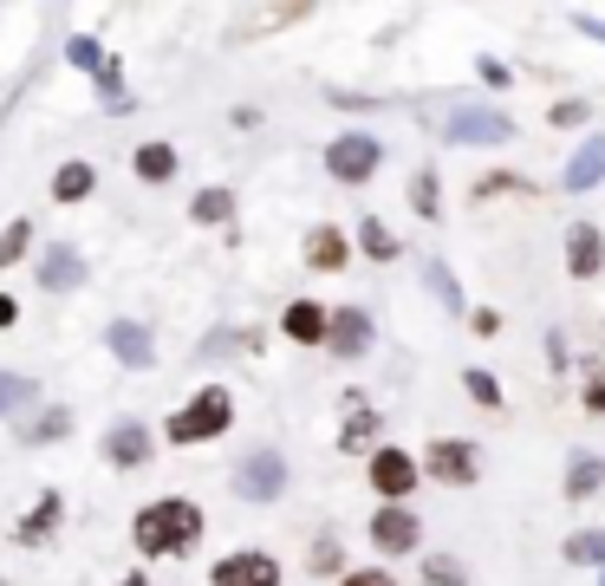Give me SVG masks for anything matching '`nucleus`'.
I'll return each mask as SVG.
<instances>
[{
    "label": "nucleus",
    "mask_w": 605,
    "mask_h": 586,
    "mask_svg": "<svg viewBox=\"0 0 605 586\" xmlns=\"http://www.w3.org/2000/svg\"><path fill=\"white\" fill-rule=\"evenodd\" d=\"M326 567H338V541H320L313 547V574H326Z\"/></svg>",
    "instance_id": "35"
},
{
    "label": "nucleus",
    "mask_w": 605,
    "mask_h": 586,
    "mask_svg": "<svg viewBox=\"0 0 605 586\" xmlns=\"http://www.w3.org/2000/svg\"><path fill=\"white\" fill-rule=\"evenodd\" d=\"M228 209H235V196H228V189H202V196H196V221H228Z\"/></svg>",
    "instance_id": "31"
},
{
    "label": "nucleus",
    "mask_w": 605,
    "mask_h": 586,
    "mask_svg": "<svg viewBox=\"0 0 605 586\" xmlns=\"http://www.w3.org/2000/svg\"><path fill=\"white\" fill-rule=\"evenodd\" d=\"M599 586H605V580H599Z\"/></svg>",
    "instance_id": "40"
},
{
    "label": "nucleus",
    "mask_w": 605,
    "mask_h": 586,
    "mask_svg": "<svg viewBox=\"0 0 605 586\" xmlns=\"http://www.w3.org/2000/svg\"><path fill=\"white\" fill-rule=\"evenodd\" d=\"M605 176V138H593V144L573 150V163H566V189H593Z\"/></svg>",
    "instance_id": "17"
},
{
    "label": "nucleus",
    "mask_w": 605,
    "mask_h": 586,
    "mask_svg": "<svg viewBox=\"0 0 605 586\" xmlns=\"http://www.w3.org/2000/svg\"><path fill=\"white\" fill-rule=\"evenodd\" d=\"M423 580H430V586H469V574H463V561H456V554H436V561L423 567Z\"/></svg>",
    "instance_id": "29"
},
{
    "label": "nucleus",
    "mask_w": 605,
    "mask_h": 586,
    "mask_svg": "<svg viewBox=\"0 0 605 586\" xmlns=\"http://www.w3.org/2000/svg\"><path fill=\"white\" fill-rule=\"evenodd\" d=\"M450 138H456V144H508L515 124H508L501 111H488V105H456V111H450Z\"/></svg>",
    "instance_id": "7"
},
{
    "label": "nucleus",
    "mask_w": 605,
    "mask_h": 586,
    "mask_svg": "<svg viewBox=\"0 0 605 586\" xmlns=\"http://www.w3.org/2000/svg\"><path fill=\"white\" fill-rule=\"evenodd\" d=\"M417 541H423V521L403 509V502H391V509L371 514V547H378V554H410Z\"/></svg>",
    "instance_id": "8"
},
{
    "label": "nucleus",
    "mask_w": 605,
    "mask_h": 586,
    "mask_svg": "<svg viewBox=\"0 0 605 586\" xmlns=\"http://www.w3.org/2000/svg\"><path fill=\"white\" fill-rule=\"evenodd\" d=\"M60 509H66V502H60V489H46V496H40V509H33L26 521H20V528H13V541H20V547H40V541L53 534Z\"/></svg>",
    "instance_id": "16"
},
{
    "label": "nucleus",
    "mask_w": 605,
    "mask_h": 586,
    "mask_svg": "<svg viewBox=\"0 0 605 586\" xmlns=\"http://www.w3.org/2000/svg\"><path fill=\"white\" fill-rule=\"evenodd\" d=\"M91 183H98V176H91V163H60L53 196H60V203H85V196H91Z\"/></svg>",
    "instance_id": "22"
},
{
    "label": "nucleus",
    "mask_w": 605,
    "mask_h": 586,
    "mask_svg": "<svg viewBox=\"0 0 605 586\" xmlns=\"http://www.w3.org/2000/svg\"><path fill=\"white\" fill-rule=\"evenodd\" d=\"M105 339H111V352H118V359H125L131 371H150V366H156L150 326H137V319H111V333H105Z\"/></svg>",
    "instance_id": "13"
},
{
    "label": "nucleus",
    "mask_w": 605,
    "mask_h": 586,
    "mask_svg": "<svg viewBox=\"0 0 605 586\" xmlns=\"http://www.w3.org/2000/svg\"><path fill=\"white\" fill-rule=\"evenodd\" d=\"M202 541V509L183 502V496H163L137 514V547L143 554H190Z\"/></svg>",
    "instance_id": "1"
},
{
    "label": "nucleus",
    "mask_w": 605,
    "mask_h": 586,
    "mask_svg": "<svg viewBox=\"0 0 605 586\" xmlns=\"http://www.w3.org/2000/svg\"><path fill=\"white\" fill-rule=\"evenodd\" d=\"M13 313H20V306H13V293H0V326H13Z\"/></svg>",
    "instance_id": "36"
},
{
    "label": "nucleus",
    "mask_w": 605,
    "mask_h": 586,
    "mask_svg": "<svg viewBox=\"0 0 605 586\" xmlns=\"http://www.w3.org/2000/svg\"><path fill=\"white\" fill-rule=\"evenodd\" d=\"M423 469H430L436 482H475V476H482V449L463 443V437H436L430 443V456L417 463V476H423Z\"/></svg>",
    "instance_id": "4"
},
{
    "label": "nucleus",
    "mask_w": 605,
    "mask_h": 586,
    "mask_svg": "<svg viewBox=\"0 0 605 586\" xmlns=\"http://www.w3.org/2000/svg\"><path fill=\"white\" fill-rule=\"evenodd\" d=\"M345 586H398L385 567H365V574H345Z\"/></svg>",
    "instance_id": "34"
},
{
    "label": "nucleus",
    "mask_w": 605,
    "mask_h": 586,
    "mask_svg": "<svg viewBox=\"0 0 605 586\" xmlns=\"http://www.w3.org/2000/svg\"><path fill=\"white\" fill-rule=\"evenodd\" d=\"M378 163H385V144L371 131H345L338 144H326V170H333L338 183H365Z\"/></svg>",
    "instance_id": "3"
},
{
    "label": "nucleus",
    "mask_w": 605,
    "mask_h": 586,
    "mask_svg": "<svg viewBox=\"0 0 605 586\" xmlns=\"http://www.w3.org/2000/svg\"><path fill=\"white\" fill-rule=\"evenodd\" d=\"M66 59H72V66H85V73H98V66H105L98 40H72V46H66Z\"/></svg>",
    "instance_id": "33"
},
{
    "label": "nucleus",
    "mask_w": 605,
    "mask_h": 586,
    "mask_svg": "<svg viewBox=\"0 0 605 586\" xmlns=\"http://www.w3.org/2000/svg\"><path fill=\"white\" fill-rule=\"evenodd\" d=\"M26 241H33V228H26V221H13V228H0V268H13V261L26 254Z\"/></svg>",
    "instance_id": "30"
},
{
    "label": "nucleus",
    "mask_w": 605,
    "mask_h": 586,
    "mask_svg": "<svg viewBox=\"0 0 605 586\" xmlns=\"http://www.w3.org/2000/svg\"><path fill=\"white\" fill-rule=\"evenodd\" d=\"M40 281H46V293H72L78 281H85V261H78L72 248H53L46 268H40Z\"/></svg>",
    "instance_id": "18"
},
{
    "label": "nucleus",
    "mask_w": 605,
    "mask_h": 586,
    "mask_svg": "<svg viewBox=\"0 0 605 586\" xmlns=\"http://www.w3.org/2000/svg\"><path fill=\"white\" fill-rule=\"evenodd\" d=\"M358 241H365V254H378V261H391V254H398V235H391V228H385L378 216L358 228Z\"/></svg>",
    "instance_id": "27"
},
{
    "label": "nucleus",
    "mask_w": 605,
    "mask_h": 586,
    "mask_svg": "<svg viewBox=\"0 0 605 586\" xmlns=\"http://www.w3.org/2000/svg\"><path fill=\"white\" fill-rule=\"evenodd\" d=\"M105 463H118V469H143V463H150V431L131 424V417H125V424H111V431H105Z\"/></svg>",
    "instance_id": "12"
},
{
    "label": "nucleus",
    "mask_w": 605,
    "mask_h": 586,
    "mask_svg": "<svg viewBox=\"0 0 605 586\" xmlns=\"http://www.w3.org/2000/svg\"><path fill=\"white\" fill-rule=\"evenodd\" d=\"M306 268H345V235L338 228H313L306 235Z\"/></svg>",
    "instance_id": "19"
},
{
    "label": "nucleus",
    "mask_w": 605,
    "mask_h": 586,
    "mask_svg": "<svg viewBox=\"0 0 605 586\" xmlns=\"http://www.w3.org/2000/svg\"><path fill=\"white\" fill-rule=\"evenodd\" d=\"M580 33H593V40H605V20H586V13H580Z\"/></svg>",
    "instance_id": "37"
},
{
    "label": "nucleus",
    "mask_w": 605,
    "mask_h": 586,
    "mask_svg": "<svg viewBox=\"0 0 605 586\" xmlns=\"http://www.w3.org/2000/svg\"><path fill=\"white\" fill-rule=\"evenodd\" d=\"M118 586H143V580H137V574H131V580H118Z\"/></svg>",
    "instance_id": "39"
},
{
    "label": "nucleus",
    "mask_w": 605,
    "mask_h": 586,
    "mask_svg": "<svg viewBox=\"0 0 605 586\" xmlns=\"http://www.w3.org/2000/svg\"><path fill=\"white\" fill-rule=\"evenodd\" d=\"M599 268H605L599 228H593V221H573V228H566V274H573V281H593Z\"/></svg>",
    "instance_id": "11"
},
{
    "label": "nucleus",
    "mask_w": 605,
    "mask_h": 586,
    "mask_svg": "<svg viewBox=\"0 0 605 586\" xmlns=\"http://www.w3.org/2000/svg\"><path fill=\"white\" fill-rule=\"evenodd\" d=\"M33 391H40L33 378H20V371H0V417H13L20 404H33Z\"/></svg>",
    "instance_id": "25"
},
{
    "label": "nucleus",
    "mask_w": 605,
    "mask_h": 586,
    "mask_svg": "<svg viewBox=\"0 0 605 586\" xmlns=\"http://www.w3.org/2000/svg\"><path fill=\"white\" fill-rule=\"evenodd\" d=\"M371 489L391 496V502H403V496L417 489V456H403V449H371Z\"/></svg>",
    "instance_id": "9"
},
{
    "label": "nucleus",
    "mask_w": 605,
    "mask_h": 586,
    "mask_svg": "<svg viewBox=\"0 0 605 586\" xmlns=\"http://www.w3.org/2000/svg\"><path fill=\"white\" fill-rule=\"evenodd\" d=\"M371 431H378V411L365 391H345V431H338V449H371Z\"/></svg>",
    "instance_id": "14"
},
{
    "label": "nucleus",
    "mask_w": 605,
    "mask_h": 586,
    "mask_svg": "<svg viewBox=\"0 0 605 586\" xmlns=\"http://www.w3.org/2000/svg\"><path fill=\"white\" fill-rule=\"evenodd\" d=\"M599 456H586V449H573V456H566V496H573V502H580V496H593V489H599Z\"/></svg>",
    "instance_id": "20"
},
{
    "label": "nucleus",
    "mask_w": 605,
    "mask_h": 586,
    "mask_svg": "<svg viewBox=\"0 0 605 586\" xmlns=\"http://www.w3.org/2000/svg\"><path fill=\"white\" fill-rule=\"evenodd\" d=\"M208 586H280V567H273V554H228L215 574H208Z\"/></svg>",
    "instance_id": "10"
},
{
    "label": "nucleus",
    "mask_w": 605,
    "mask_h": 586,
    "mask_svg": "<svg viewBox=\"0 0 605 586\" xmlns=\"http://www.w3.org/2000/svg\"><path fill=\"white\" fill-rule=\"evenodd\" d=\"M410 209L417 216H436V170H417L410 176Z\"/></svg>",
    "instance_id": "28"
},
{
    "label": "nucleus",
    "mask_w": 605,
    "mask_h": 586,
    "mask_svg": "<svg viewBox=\"0 0 605 586\" xmlns=\"http://www.w3.org/2000/svg\"><path fill=\"white\" fill-rule=\"evenodd\" d=\"M566 561H573V567H605V528L566 534Z\"/></svg>",
    "instance_id": "23"
},
{
    "label": "nucleus",
    "mask_w": 605,
    "mask_h": 586,
    "mask_svg": "<svg viewBox=\"0 0 605 586\" xmlns=\"http://www.w3.org/2000/svg\"><path fill=\"white\" fill-rule=\"evenodd\" d=\"M423 274H430V287H436V300H443L450 313H463V287H456V274H450L436 254H430V268H423Z\"/></svg>",
    "instance_id": "26"
},
{
    "label": "nucleus",
    "mask_w": 605,
    "mask_h": 586,
    "mask_svg": "<svg viewBox=\"0 0 605 586\" xmlns=\"http://www.w3.org/2000/svg\"><path fill=\"white\" fill-rule=\"evenodd\" d=\"M287 339L320 346V339H326V306H320V300H293V306H287Z\"/></svg>",
    "instance_id": "15"
},
{
    "label": "nucleus",
    "mask_w": 605,
    "mask_h": 586,
    "mask_svg": "<svg viewBox=\"0 0 605 586\" xmlns=\"http://www.w3.org/2000/svg\"><path fill=\"white\" fill-rule=\"evenodd\" d=\"M333 359H365V346H371V313L365 306H338L326 313V339H320Z\"/></svg>",
    "instance_id": "6"
},
{
    "label": "nucleus",
    "mask_w": 605,
    "mask_h": 586,
    "mask_svg": "<svg viewBox=\"0 0 605 586\" xmlns=\"http://www.w3.org/2000/svg\"><path fill=\"white\" fill-rule=\"evenodd\" d=\"M137 176H143V183H170V176H176V150L170 144H137Z\"/></svg>",
    "instance_id": "21"
},
{
    "label": "nucleus",
    "mask_w": 605,
    "mask_h": 586,
    "mask_svg": "<svg viewBox=\"0 0 605 586\" xmlns=\"http://www.w3.org/2000/svg\"><path fill=\"white\" fill-rule=\"evenodd\" d=\"M287 489V463L273 456V449H255V456H241L235 463V496H248V502H273Z\"/></svg>",
    "instance_id": "5"
},
{
    "label": "nucleus",
    "mask_w": 605,
    "mask_h": 586,
    "mask_svg": "<svg viewBox=\"0 0 605 586\" xmlns=\"http://www.w3.org/2000/svg\"><path fill=\"white\" fill-rule=\"evenodd\" d=\"M463 384H469V398H475V404H488V411H501V384H495L488 371H469Z\"/></svg>",
    "instance_id": "32"
},
{
    "label": "nucleus",
    "mask_w": 605,
    "mask_h": 586,
    "mask_svg": "<svg viewBox=\"0 0 605 586\" xmlns=\"http://www.w3.org/2000/svg\"><path fill=\"white\" fill-rule=\"evenodd\" d=\"M235 424V398L222 391V384H208V391H196L176 417H170V443H208V437H222Z\"/></svg>",
    "instance_id": "2"
},
{
    "label": "nucleus",
    "mask_w": 605,
    "mask_h": 586,
    "mask_svg": "<svg viewBox=\"0 0 605 586\" xmlns=\"http://www.w3.org/2000/svg\"><path fill=\"white\" fill-rule=\"evenodd\" d=\"M72 431V411H46V417H26L20 424V443H53Z\"/></svg>",
    "instance_id": "24"
},
{
    "label": "nucleus",
    "mask_w": 605,
    "mask_h": 586,
    "mask_svg": "<svg viewBox=\"0 0 605 586\" xmlns=\"http://www.w3.org/2000/svg\"><path fill=\"white\" fill-rule=\"evenodd\" d=\"M593 404H599V411H605V378H599V384H593Z\"/></svg>",
    "instance_id": "38"
}]
</instances>
